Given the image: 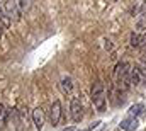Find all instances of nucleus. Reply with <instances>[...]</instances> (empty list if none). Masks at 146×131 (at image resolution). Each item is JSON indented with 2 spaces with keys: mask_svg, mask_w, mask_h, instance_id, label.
Wrapping results in <instances>:
<instances>
[{
  "mask_svg": "<svg viewBox=\"0 0 146 131\" xmlns=\"http://www.w3.org/2000/svg\"><path fill=\"white\" fill-rule=\"evenodd\" d=\"M106 87L100 80L94 82L92 85V104L97 109V112H106Z\"/></svg>",
  "mask_w": 146,
  "mask_h": 131,
  "instance_id": "f257e3e1",
  "label": "nucleus"
},
{
  "mask_svg": "<svg viewBox=\"0 0 146 131\" xmlns=\"http://www.w3.org/2000/svg\"><path fill=\"white\" fill-rule=\"evenodd\" d=\"M3 9H5V12L10 15V19L12 21H21V17H22V10H21V7H19V3H17V0H5V3H3Z\"/></svg>",
  "mask_w": 146,
  "mask_h": 131,
  "instance_id": "f03ea898",
  "label": "nucleus"
},
{
  "mask_svg": "<svg viewBox=\"0 0 146 131\" xmlns=\"http://www.w3.org/2000/svg\"><path fill=\"white\" fill-rule=\"evenodd\" d=\"M70 111H72V119L75 123H80L83 119V107H82V100L80 97H72V104H70Z\"/></svg>",
  "mask_w": 146,
  "mask_h": 131,
  "instance_id": "7ed1b4c3",
  "label": "nucleus"
},
{
  "mask_svg": "<svg viewBox=\"0 0 146 131\" xmlns=\"http://www.w3.org/2000/svg\"><path fill=\"white\" fill-rule=\"evenodd\" d=\"M60 118H61V104L60 100H54L51 104V109H49V121L53 126H56L60 123Z\"/></svg>",
  "mask_w": 146,
  "mask_h": 131,
  "instance_id": "20e7f679",
  "label": "nucleus"
},
{
  "mask_svg": "<svg viewBox=\"0 0 146 131\" xmlns=\"http://www.w3.org/2000/svg\"><path fill=\"white\" fill-rule=\"evenodd\" d=\"M44 119H46V114H44L42 107H36V109L33 111V121H34V126H36L37 131L42 130V126H44Z\"/></svg>",
  "mask_w": 146,
  "mask_h": 131,
  "instance_id": "39448f33",
  "label": "nucleus"
},
{
  "mask_svg": "<svg viewBox=\"0 0 146 131\" xmlns=\"http://www.w3.org/2000/svg\"><path fill=\"white\" fill-rule=\"evenodd\" d=\"M138 126H139V121H138V118H134V116H129L127 119H122V121H121V128L124 131H136Z\"/></svg>",
  "mask_w": 146,
  "mask_h": 131,
  "instance_id": "423d86ee",
  "label": "nucleus"
},
{
  "mask_svg": "<svg viewBox=\"0 0 146 131\" xmlns=\"http://www.w3.org/2000/svg\"><path fill=\"white\" fill-rule=\"evenodd\" d=\"M60 90L65 94V96H72L73 94V82L70 77H63L61 82H60Z\"/></svg>",
  "mask_w": 146,
  "mask_h": 131,
  "instance_id": "0eeeda50",
  "label": "nucleus"
},
{
  "mask_svg": "<svg viewBox=\"0 0 146 131\" xmlns=\"http://www.w3.org/2000/svg\"><path fill=\"white\" fill-rule=\"evenodd\" d=\"M145 78H143V75L136 70V66H133L131 70H129V84L131 85H134V87H138V85H141V82H143Z\"/></svg>",
  "mask_w": 146,
  "mask_h": 131,
  "instance_id": "6e6552de",
  "label": "nucleus"
},
{
  "mask_svg": "<svg viewBox=\"0 0 146 131\" xmlns=\"http://www.w3.org/2000/svg\"><path fill=\"white\" fill-rule=\"evenodd\" d=\"M143 43H145V37L141 36V33H139V31H133V33H131V37H129V44H131L133 48H139Z\"/></svg>",
  "mask_w": 146,
  "mask_h": 131,
  "instance_id": "1a4fd4ad",
  "label": "nucleus"
},
{
  "mask_svg": "<svg viewBox=\"0 0 146 131\" xmlns=\"http://www.w3.org/2000/svg\"><path fill=\"white\" fill-rule=\"evenodd\" d=\"M0 24H2L5 29L12 26V19H10V15L5 12V9H3V7H0Z\"/></svg>",
  "mask_w": 146,
  "mask_h": 131,
  "instance_id": "9d476101",
  "label": "nucleus"
},
{
  "mask_svg": "<svg viewBox=\"0 0 146 131\" xmlns=\"http://www.w3.org/2000/svg\"><path fill=\"white\" fill-rule=\"evenodd\" d=\"M7 121H9V111L5 109V106L0 104V130L7 126Z\"/></svg>",
  "mask_w": 146,
  "mask_h": 131,
  "instance_id": "9b49d317",
  "label": "nucleus"
},
{
  "mask_svg": "<svg viewBox=\"0 0 146 131\" xmlns=\"http://www.w3.org/2000/svg\"><path fill=\"white\" fill-rule=\"evenodd\" d=\"M143 112H145V106H143V104H134V106L129 107V116L138 118V116H141Z\"/></svg>",
  "mask_w": 146,
  "mask_h": 131,
  "instance_id": "f8f14e48",
  "label": "nucleus"
},
{
  "mask_svg": "<svg viewBox=\"0 0 146 131\" xmlns=\"http://www.w3.org/2000/svg\"><path fill=\"white\" fill-rule=\"evenodd\" d=\"M34 2H36V0H17V3H19V7H21L22 12H27V10L33 7Z\"/></svg>",
  "mask_w": 146,
  "mask_h": 131,
  "instance_id": "ddd939ff",
  "label": "nucleus"
},
{
  "mask_svg": "<svg viewBox=\"0 0 146 131\" xmlns=\"http://www.w3.org/2000/svg\"><path fill=\"white\" fill-rule=\"evenodd\" d=\"M134 66H136V70L143 75V78L146 80V63H145V61H139V63H136Z\"/></svg>",
  "mask_w": 146,
  "mask_h": 131,
  "instance_id": "4468645a",
  "label": "nucleus"
},
{
  "mask_svg": "<svg viewBox=\"0 0 146 131\" xmlns=\"http://www.w3.org/2000/svg\"><path fill=\"white\" fill-rule=\"evenodd\" d=\"M136 27L139 29V33H143V31H146V19H145V17H141V19L138 21V24H136Z\"/></svg>",
  "mask_w": 146,
  "mask_h": 131,
  "instance_id": "2eb2a0df",
  "label": "nucleus"
},
{
  "mask_svg": "<svg viewBox=\"0 0 146 131\" xmlns=\"http://www.w3.org/2000/svg\"><path fill=\"white\" fill-rule=\"evenodd\" d=\"M104 48L109 51V49H112V43H110V39H104Z\"/></svg>",
  "mask_w": 146,
  "mask_h": 131,
  "instance_id": "dca6fc26",
  "label": "nucleus"
},
{
  "mask_svg": "<svg viewBox=\"0 0 146 131\" xmlns=\"http://www.w3.org/2000/svg\"><path fill=\"white\" fill-rule=\"evenodd\" d=\"M141 56H143V61H146V39H145V46H143V51H141Z\"/></svg>",
  "mask_w": 146,
  "mask_h": 131,
  "instance_id": "f3484780",
  "label": "nucleus"
},
{
  "mask_svg": "<svg viewBox=\"0 0 146 131\" xmlns=\"http://www.w3.org/2000/svg\"><path fill=\"white\" fill-rule=\"evenodd\" d=\"M99 124H100V121H94V123H92V124H90V128H88V130L92 131V130H94V128H97V126H99Z\"/></svg>",
  "mask_w": 146,
  "mask_h": 131,
  "instance_id": "a211bd4d",
  "label": "nucleus"
},
{
  "mask_svg": "<svg viewBox=\"0 0 146 131\" xmlns=\"http://www.w3.org/2000/svg\"><path fill=\"white\" fill-rule=\"evenodd\" d=\"M61 131H73V128H63Z\"/></svg>",
  "mask_w": 146,
  "mask_h": 131,
  "instance_id": "6ab92c4d",
  "label": "nucleus"
},
{
  "mask_svg": "<svg viewBox=\"0 0 146 131\" xmlns=\"http://www.w3.org/2000/svg\"><path fill=\"white\" fill-rule=\"evenodd\" d=\"M2 31H3V26L0 24V37H2Z\"/></svg>",
  "mask_w": 146,
  "mask_h": 131,
  "instance_id": "aec40b11",
  "label": "nucleus"
},
{
  "mask_svg": "<svg viewBox=\"0 0 146 131\" xmlns=\"http://www.w3.org/2000/svg\"><path fill=\"white\" fill-rule=\"evenodd\" d=\"M85 131H90V130H85Z\"/></svg>",
  "mask_w": 146,
  "mask_h": 131,
  "instance_id": "412c9836",
  "label": "nucleus"
},
{
  "mask_svg": "<svg viewBox=\"0 0 146 131\" xmlns=\"http://www.w3.org/2000/svg\"><path fill=\"white\" fill-rule=\"evenodd\" d=\"M145 5H146V2H145Z\"/></svg>",
  "mask_w": 146,
  "mask_h": 131,
  "instance_id": "4be33fe9",
  "label": "nucleus"
}]
</instances>
